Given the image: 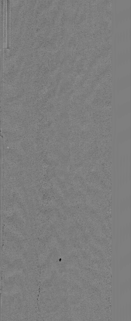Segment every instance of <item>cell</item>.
Segmentation results:
<instances>
[{
  "mask_svg": "<svg viewBox=\"0 0 131 321\" xmlns=\"http://www.w3.org/2000/svg\"><path fill=\"white\" fill-rule=\"evenodd\" d=\"M9 0H7V49H9Z\"/></svg>",
  "mask_w": 131,
  "mask_h": 321,
  "instance_id": "1",
  "label": "cell"
}]
</instances>
